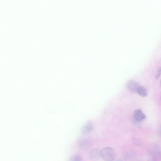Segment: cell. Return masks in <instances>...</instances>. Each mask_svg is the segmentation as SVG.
<instances>
[{
    "label": "cell",
    "mask_w": 161,
    "mask_h": 161,
    "mask_svg": "<svg viewBox=\"0 0 161 161\" xmlns=\"http://www.w3.org/2000/svg\"><path fill=\"white\" fill-rule=\"evenodd\" d=\"M160 87H161V80L160 82Z\"/></svg>",
    "instance_id": "obj_12"
},
{
    "label": "cell",
    "mask_w": 161,
    "mask_h": 161,
    "mask_svg": "<svg viewBox=\"0 0 161 161\" xmlns=\"http://www.w3.org/2000/svg\"></svg>",
    "instance_id": "obj_13"
},
{
    "label": "cell",
    "mask_w": 161,
    "mask_h": 161,
    "mask_svg": "<svg viewBox=\"0 0 161 161\" xmlns=\"http://www.w3.org/2000/svg\"><path fill=\"white\" fill-rule=\"evenodd\" d=\"M101 150L98 148H96L92 150L89 154L90 159L93 161L98 160L101 156Z\"/></svg>",
    "instance_id": "obj_3"
},
{
    "label": "cell",
    "mask_w": 161,
    "mask_h": 161,
    "mask_svg": "<svg viewBox=\"0 0 161 161\" xmlns=\"http://www.w3.org/2000/svg\"><path fill=\"white\" fill-rule=\"evenodd\" d=\"M133 116L134 119L138 122L141 121L146 118L145 115L140 109H136L134 111Z\"/></svg>",
    "instance_id": "obj_4"
},
{
    "label": "cell",
    "mask_w": 161,
    "mask_h": 161,
    "mask_svg": "<svg viewBox=\"0 0 161 161\" xmlns=\"http://www.w3.org/2000/svg\"><path fill=\"white\" fill-rule=\"evenodd\" d=\"M161 75V67L158 70L155 76L156 79H158Z\"/></svg>",
    "instance_id": "obj_9"
},
{
    "label": "cell",
    "mask_w": 161,
    "mask_h": 161,
    "mask_svg": "<svg viewBox=\"0 0 161 161\" xmlns=\"http://www.w3.org/2000/svg\"><path fill=\"white\" fill-rule=\"evenodd\" d=\"M101 156L105 161H113L115 158V152L111 148L106 147L101 150Z\"/></svg>",
    "instance_id": "obj_1"
},
{
    "label": "cell",
    "mask_w": 161,
    "mask_h": 161,
    "mask_svg": "<svg viewBox=\"0 0 161 161\" xmlns=\"http://www.w3.org/2000/svg\"><path fill=\"white\" fill-rule=\"evenodd\" d=\"M137 92L142 97H146L148 95L146 89L143 86H140Z\"/></svg>",
    "instance_id": "obj_6"
},
{
    "label": "cell",
    "mask_w": 161,
    "mask_h": 161,
    "mask_svg": "<svg viewBox=\"0 0 161 161\" xmlns=\"http://www.w3.org/2000/svg\"><path fill=\"white\" fill-rule=\"evenodd\" d=\"M148 161H157L153 159H151V160H149Z\"/></svg>",
    "instance_id": "obj_11"
},
{
    "label": "cell",
    "mask_w": 161,
    "mask_h": 161,
    "mask_svg": "<svg viewBox=\"0 0 161 161\" xmlns=\"http://www.w3.org/2000/svg\"><path fill=\"white\" fill-rule=\"evenodd\" d=\"M69 161H82V158L79 154H75L70 158Z\"/></svg>",
    "instance_id": "obj_7"
},
{
    "label": "cell",
    "mask_w": 161,
    "mask_h": 161,
    "mask_svg": "<svg viewBox=\"0 0 161 161\" xmlns=\"http://www.w3.org/2000/svg\"><path fill=\"white\" fill-rule=\"evenodd\" d=\"M127 88L133 92H136L140 87L139 84L135 81L133 80L128 81L126 83Z\"/></svg>",
    "instance_id": "obj_5"
},
{
    "label": "cell",
    "mask_w": 161,
    "mask_h": 161,
    "mask_svg": "<svg viewBox=\"0 0 161 161\" xmlns=\"http://www.w3.org/2000/svg\"><path fill=\"white\" fill-rule=\"evenodd\" d=\"M93 129L92 123L90 121H87L81 128V132L83 134H87L91 133Z\"/></svg>",
    "instance_id": "obj_2"
},
{
    "label": "cell",
    "mask_w": 161,
    "mask_h": 161,
    "mask_svg": "<svg viewBox=\"0 0 161 161\" xmlns=\"http://www.w3.org/2000/svg\"><path fill=\"white\" fill-rule=\"evenodd\" d=\"M133 143L136 146H141L142 144L141 142L139 140L137 139H134L133 140Z\"/></svg>",
    "instance_id": "obj_8"
},
{
    "label": "cell",
    "mask_w": 161,
    "mask_h": 161,
    "mask_svg": "<svg viewBox=\"0 0 161 161\" xmlns=\"http://www.w3.org/2000/svg\"><path fill=\"white\" fill-rule=\"evenodd\" d=\"M159 136L161 138V127L159 129Z\"/></svg>",
    "instance_id": "obj_10"
}]
</instances>
